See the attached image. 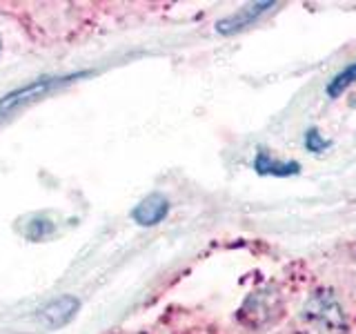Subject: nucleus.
Here are the masks:
<instances>
[{
  "label": "nucleus",
  "instance_id": "1",
  "mask_svg": "<svg viewBox=\"0 0 356 334\" xmlns=\"http://www.w3.org/2000/svg\"><path fill=\"white\" fill-rule=\"evenodd\" d=\"M167 212H170V200L161 194H149L131 209V218L143 228H152L167 216Z\"/></svg>",
  "mask_w": 356,
  "mask_h": 334
},
{
  "label": "nucleus",
  "instance_id": "2",
  "mask_svg": "<svg viewBox=\"0 0 356 334\" xmlns=\"http://www.w3.org/2000/svg\"><path fill=\"white\" fill-rule=\"evenodd\" d=\"M78 308H81V301L72 294H65V296L54 299L51 303L40 312V319L47 328H60L76 317Z\"/></svg>",
  "mask_w": 356,
  "mask_h": 334
},
{
  "label": "nucleus",
  "instance_id": "3",
  "mask_svg": "<svg viewBox=\"0 0 356 334\" xmlns=\"http://www.w3.org/2000/svg\"><path fill=\"white\" fill-rule=\"evenodd\" d=\"M274 7V3H256V5H248V7H243V9H238L236 14H232V16H227V18H222L218 25H216V29L220 31V33H234V31H241V29H245L248 25H252V22L259 18V16H263L267 9H272Z\"/></svg>",
  "mask_w": 356,
  "mask_h": 334
},
{
  "label": "nucleus",
  "instance_id": "4",
  "mask_svg": "<svg viewBox=\"0 0 356 334\" xmlns=\"http://www.w3.org/2000/svg\"><path fill=\"white\" fill-rule=\"evenodd\" d=\"M58 81H54V78H47V81H36V83H31L27 87H22L18 89V92L14 94H9L5 96L3 100H0V114H9V111H14L16 107H20L22 103H27V100L31 98H36L40 94H44L47 89H51Z\"/></svg>",
  "mask_w": 356,
  "mask_h": 334
},
{
  "label": "nucleus",
  "instance_id": "5",
  "mask_svg": "<svg viewBox=\"0 0 356 334\" xmlns=\"http://www.w3.org/2000/svg\"><path fill=\"white\" fill-rule=\"evenodd\" d=\"M254 170L263 176H294L300 172V165L294 161H276L265 150H261L254 159Z\"/></svg>",
  "mask_w": 356,
  "mask_h": 334
},
{
  "label": "nucleus",
  "instance_id": "6",
  "mask_svg": "<svg viewBox=\"0 0 356 334\" xmlns=\"http://www.w3.org/2000/svg\"><path fill=\"white\" fill-rule=\"evenodd\" d=\"M352 83H356V63L348 65L343 72H339L332 78L330 85H327V96L337 98L339 94H343V89H348Z\"/></svg>",
  "mask_w": 356,
  "mask_h": 334
},
{
  "label": "nucleus",
  "instance_id": "7",
  "mask_svg": "<svg viewBox=\"0 0 356 334\" xmlns=\"http://www.w3.org/2000/svg\"><path fill=\"white\" fill-rule=\"evenodd\" d=\"M305 150L307 152H312V154H321V152H325L327 148H330V141L323 136V134L316 129V127H312V129H307L305 132Z\"/></svg>",
  "mask_w": 356,
  "mask_h": 334
},
{
  "label": "nucleus",
  "instance_id": "8",
  "mask_svg": "<svg viewBox=\"0 0 356 334\" xmlns=\"http://www.w3.org/2000/svg\"><path fill=\"white\" fill-rule=\"evenodd\" d=\"M0 49H3V40H0Z\"/></svg>",
  "mask_w": 356,
  "mask_h": 334
}]
</instances>
